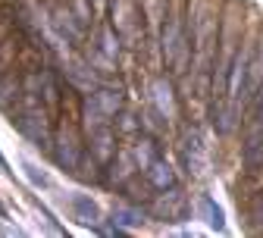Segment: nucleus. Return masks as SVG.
<instances>
[{
	"instance_id": "20",
	"label": "nucleus",
	"mask_w": 263,
	"mask_h": 238,
	"mask_svg": "<svg viewBox=\"0 0 263 238\" xmlns=\"http://www.w3.org/2000/svg\"><path fill=\"white\" fill-rule=\"evenodd\" d=\"M0 169H10V166H7V160H4V154H0Z\"/></svg>"
},
{
	"instance_id": "17",
	"label": "nucleus",
	"mask_w": 263,
	"mask_h": 238,
	"mask_svg": "<svg viewBox=\"0 0 263 238\" xmlns=\"http://www.w3.org/2000/svg\"><path fill=\"white\" fill-rule=\"evenodd\" d=\"M22 169H25V176L31 179V185H38V188H47V185H50V176H47V173H41L38 166H31V163H22Z\"/></svg>"
},
{
	"instance_id": "14",
	"label": "nucleus",
	"mask_w": 263,
	"mask_h": 238,
	"mask_svg": "<svg viewBox=\"0 0 263 238\" xmlns=\"http://www.w3.org/2000/svg\"><path fill=\"white\" fill-rule=\"evenodd\" d=\"M144 223V213L138 210V207H113V226H119V229H135V226H141Z\"/></svg>"
},
{
	"instance_id": "12",
	"label": "nucleus",
	"mask_w": 263,
	"mask_h": 238,
	"mask_svg": "<svg viewBox=\"0 0 263 238\" xmlns=\"http://www.w3.org/2000/svg\"><path fill=\"white\" fill-rule=\"evenodd\" d=\"M132 157H135V166L141 169V173H144V169L160 157V151H157V141L151 138V135H141V138L135 141V144H132Z\"/></svg>"
},
{
	"instance_id": "8",
	"label": "nucleus",
	"mask_w": 263,
	"mask_h": 238,
	"mask_svg": "<svg viewBox=\"0 0 263 238\" xmlns=\"http://www.w3.org/2000/svg\"><path fill=\"white\" fill-rule=\"evenodd\" d=\"M144 182H147L154 191L173 188V185H176V169H173V163H170V160H163V157H157V160L144 169Z\"/></svg>"
},
{
	"instance_id": "7",
	"label": "nucleus",
	"mask_w": 263,
	"mask_h": 238,
	"mask_svg": "<svg viewBox=\"0 0 263 238\" xmlns=\"http://www.w3.org/2000/svg\"><path fill=\"white\" fill-rule=\"evenodd\" d=\"M135 173H138L135 157H132L128 148H122V151H116V157L107 163V185H110V188H122Z\"/></svg>"
},
{
	"instance_id": "19",
	"label": "nucleus",
	"mask_w": 263,
	"mask_h": 238,
	"mask_svg": "<svg viewBox=\"0 0 263 238\" xmlns=\"http://www.w3.org/2000/svg\"><path fill=\"white\" fill-rule=\"evenodd\" d=\"M91 4H94V7H97V16H101V13H104V10H107V0H91Z\"/></svg>"
},
{
	"instance_id": "1",
	"label": "nucleus",
	"mask_w": 263,
	"mask_h": 238,
	"mask_svg": "<svg viewBox=\"0 0 263 238\" xmlns=\"http://www.w3.org/2000/svg\"><path fill=\"white\" fill-rule=\"evenodd\" d=\"M63 104V116L53 125V141H50V154L53 163L66 173H79V163L85 157V125H82V100L66 91Z\"/></svg>"
},
{
	"instance_id": "13",
	"label": "nucleus",
	"mask_w": 263,
	"mask_h": 238,
	"mask_svg": "<svg viewBox=\"0 0 263 238\" xmlns=\"http://www.w3.org/2000/svg\"><path fill=\"white\" fill-rule=\"evenodd\" d=\"M245 144H263V91L254 97V116L245 129Z\"/></svg>"
},
{
	"instance_id": "11",
	"label": "nucleus",
	"mask_w": 263,
	"mask_h": 238,
	"mask_svg": "<svg viewBox=\"0 0 263 238\" xmlns=\"http://www.w3.org/2000/svg\"><path fill=\"white\" fill-rule=\"evenodd\" d=\"M69 204H72V213H76L79 223H85V226H97V223H101V210H97V204L88 194H72Z\"/></svg>"
},
{
	"instance_id": "18",
	"label": "nucleus",
	"mask_w": 263,
	"mask_h": 238,
	"mask_svg": "<svg viewBox=\"0 0 263 238\" xmlns=\"http://www.w3.org/2000/svg\"><path fill=\"white\" fill-rule=\"evenodd\" d=\"M251 219H254V226L257 229H263V191L254 197V204H251Z\"/></svg>"
},
{
	"instance_id": "4",
	"label": "nucleus",
	"mask_w": 263,
	"mask_h": 238,
	"mask_svg": "<svg viewBox=\"0 0 263 238\" xmlns=\"http://www.w3.org/2000/svg\"><path fill=\"white\" fill-rule=\"evenodd\" d=\"M147 207H151V216L154 219H163V223H182L188 216V197L179 185L173 188H163L160 194H154L147 200Z\"/></svg>"
},
{
	"instance_id": "2",
	"label": "nucleus",
	"mask_w": 263,
	"mask_h": 238,
	"mask_svg": "<svg viewBox=\"0 0 263 238\" xmlns=\"http://www.w3.org/2000/svg\"><path fill=\"white\" fill-rule=\"evenodd\" d=\"M13 122L35 148H47L50 151L53 119H50V107L44 104V100H19V110L13 113Z\"/></svg>"
},
{
	"instance_id": "5",
	"label": "nucleus",
	"mask_w": 263,
	"mask_h": 238,
	"mask_svg": "<svg viewBox=\"0 0 263 238\" xmlns=\"http://www.w3.org/2000/svg\"><path fill=\"white\" fill-rule=\"evenodd\" d=\"M47 19H50V25L57 28V35L66 38L69 44L82 41L85 28H88V25H82V19L72 13V7H66V4H53V7H47Z\"/></svg>"
},
{
	"instance_id": "3",
	"label": "nucleus",
	"mask_w": 263,
	"mask_h": 238,
	"mask_svg": "<svg viewBox=\"0 0 263 238\" xmlns=\"http://www.w3.org/2000/svg\"><path fill=\"white\" fill-rule=\"evenodd\" d=\"M107 7H110V25L119 31L122 44L138 47V41H144V22H141L138 0H107Z\"/></svg>"
},
{
	"instance_id": "15",
	"label": "nucleus",
	"mask_w": 263,
	"mask_h": 238,
	"mask_svg": "<svg viewBox=\"0 0 263 238\" xmlns=\"http://www.w3.org/2000/svg\"><path fill=\"white\" fill-rule=\"evenodd\" d=\"M197 207H201V213L207 216V223H210L216 232H222V229H226V223H222V210L213 204V197H201V204H197Z\"/></svg>"
},
{
	"instance_id": "6",
	"label": "nucleus",
	"mask_w": 263,
	"mask_h": 238,
	"mask_svg": "<svg viewBox=\"0 0 263 238\" xmlns=\"http://www.w3.org/2000/svg\"><path fill=\"white\" fill-rule=\"evenodd\" d=\"M151 100H154V110H157L160 119L173 122V119L179 116V100H176V88H173L170 79H163V76L154 79V85H151Z\"/></svg>"
},
{
	"instance_id": "10",
	"label": "nucleus",
	"mask_w": 263,
	"mask_h": 238,
	"mask_svg": "<svg viewBox=\"0 0 263 238\" xmlns=\"http://www.w3.org/2000/svg\"><path fill=\"white\" fill-rule=\"evenodd\" d=\"M97 53H104L107 60H119L122 53V38H119V31L113 25H101V31H97Z\"/></svg>"
},
{
	"instance_id": "16",
	"label": "nucleus",
	"mask_w": 263,
	"mask_h": 238,
	"mask_svg": "<svg viewBox=\"0 0 263 238\" xmlns=\"http://www.w3.org/2000/svg\"><path fill=\"white\" fill-rule=\"evenodd\" d=\"M113 122H116V132H122V135H135V132H141V119H138L135 113H125V110H122Z\"/></svg>"
},
{
	"instance_id": "9",
	"label": "nucleus",
	"mask_w": 263,
	"mask_h": 238,
	"mask_svg": "<svg viewBox=\"0 0 263 238\" xmlns=\"http://www.w3.org/2000/svg\"><path fill=\"white\" fill-rule=\"evenodd\" d=\"M235 125H238V100L226 97V104L213 107V129L219 135H229V132H235Z\"/></svg>"
}]
</instances>
